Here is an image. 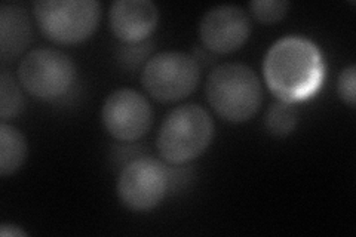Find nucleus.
<instances>
[{
	"mask_svg": "<svg viewBox=\"0 0 356 237\" xmlns=\"http://www.w3.org/2000/svg\"><path fill=\"white\" fill-rule=\"evenodd\" d=\"M263 74L277 99L296 103L319 89L324 77V60L314 42L302 36H286L267 51Z\"/></svg>",
	"mask_w": 356,
	"mask_h": 237,
	"instance_id": "obj_1",
	"label": "nucleus"
},
{
	"mask_svg": "<svg viewBox=\"0 0 356 237\" xmlns=\"http://www.w3.org/2000/svg\"><path fill=\"white\" fill-rule=\"evenodd\" d=\"M205 94L217 115L233 123L250 120L263 101L259 76L241 63L217 65L207 79Z\"/></svg>",
	"mask_w": 356,
	"mask_h": 237,
	"instance_id": "obj_2",
	"label": "nucleus"
},
{
	"mask_svg": "<svg viewBox=\"0 0 356 237\" xmlns=\"http://www.w3.org/2000/svg\"><path fill=\"white\" fill-rule=\"evenodd\" d=\"M213 135L214 122L209 113L197 104H184L165 116L156 144L162 159L178 166L202 154Z\"/></svg>",
	"mask_w": 356,
	"mask_h": 237,
	"instance_id": "obj_3",
	"label": "nucleus"
},
{
	"mask_svg": "<svg viewBox=\"0 0 356 237\" xmlns=\"http://www.w3.org/2000/svg\"><path fill=\"white\" fill-rule=\"evenodd\" d=\"M36 22L48 39L73 44L86 40L102 18L97 0H39L33 5Z\"/></svg>",
	"mask_w": 356,
	"mask_h": 237,
	"instance_id": "obj_4",
	"label": "nucleus"
},
{
	"mask_svg": "<svg viewBox=\"0 0 356 237\" xmlns=\"http://www.w3.org/2000/svg\"><path fill=\"white\" fill-rule=\"evenodd\" d=\"M18 82L39 99H58L76 81V65L69 55L52 48H36L24 55L18 65Z\"/></svg>",
	"mask_w": 356,
	"mask_h": 237,
	"instance_id": "obj_5",
	"label": "nucleus"
},
{
	"mask_svg": "<svg viewBox=\"0 0 356 237\" xmlns=\"http://www.w3.org/2000/svg\"><path fill=\"white\" fill-rule=\"evenodd\" d=\"M199 79L200 67L195 56L178 51L153 55L141 73L144 89L161 103H175L188 97Z\"/></svg>",
	"mask_w": 356,
	"mask_h": 237,
	"instance_id": "obj_6",
	"label": "nucleus"
},
{
	"mask_svg": "<svg viewBox=\"0 0 356 237\" xmlns=\"http://www.w3.org/2000/svg\"><path fill=\"white\" fill-rule=\"evenodd\" d=\"M170 187V169L149 156L129 161L122 167L116 184L122 205L136 212H146L158 206Z\"/></svg>",
	"mask_w": 356,
	"mask_h": 237,
	"instance_id": "obj_7",
	"label": "nucleus"
},
{
	"mask_svg": "<svg viewBox=\"0 0 356 237\" xmlns=\"http://www.w3.org/2000/svg\"><path fill=\"white\" fill-rule=\"evenodd\" d=\"M106 131L118 141L132 142L146 135L152 126V107L136 89L120 88L111 92L102 110Z\"/></svg>",
	"mask_w": 356,
	"mask_h": 237,
	"instance_id": "obj_8",
	"label": "nucleus"
},
{
	"mask_svg": "<svg viewBox=\"0 0 356 237\" xmlns=\"http://www.w3.org/2000/svg\"><path fill=\"white\" fill-rule=\"evenodd\" d=\"M251 21L236 5H218L208 9L199 22V39L214 54H229L248 40Z\"/></svg>",
	"mask_w": 356,
	"mask_h": 237,
	"instance_id": "obj_9",
	"label": "nucleus"
},
{
	"mask_svg": "<svg viewBox=\"0 0 356 237\" xmlns=\"http://www.w3.org/2000/svg\"><path fill=\"white\" fill-rule=\"evenodd\" d=\"M158 21L159 9L150 0H116L110 6V28L125 43L146 40L158 26Z\"/></svg>",
	"mask_w": 356,
	"mask_h": 237,
	"instance_id": "obj_10",
	"label": "nucleus"
},
{
	"mask_svg": "<svg viewBox=\"0 0 356 237\" xmlns=\"http://www.w3.org/2000/svg\"><path fill=\"white\" fill-rule=\"evenodd\" d=\"M31 40L27 13L18 5L0 6V56L13 60L26 51Z\"/></svg>",
	"mask_w": 356,
	"mask_h": 237,
	"instance_id": "obj_11",
	"label": "nucleus"
},
{
	"mask_svg": "<svg viewBox=\"0 0 356 237\" xmlns=\"http://www.w3.org/2000/svg\"><path fill=\"white\" fill-rule=\"evenodd\" d=\"M27 140L13 125L2 122L0 125V175L8 177L17 172L26 162Z\"/></svg>",
	"mask_w": 356,
	"mask_h": 237,
	"instance_id": "obj_12",
	"label": "nucleus"
},
{
	"mask_svg": "<svg viewBox=\"0 0 356 237\" xmlns=\"http://www.w3.org/2000/svg\"><path fill=\"white\" fill-rule=\"evenodd\" d=\"M298 110L294 107V103L277 99L266 111L264 126L269 133L275 137H286L297 126Z\"/></svg>",
	"mask_w": 356,
	"mask_h": 237,
	"instance_id": "obj_13",
	"label": "nucleus"
},
{
	"mask_svg": "<svg viewBox=\"0 0 356 237\" xmlns=\"http://www.w3.org/2000/svg\"><path fill=\"white\" fill-rule=\"evenodd\" d=\"M26 99L21 89L14 79L8 72L0 74V116L6 122L10 117H17L24 110Z\"/></svg>",
	"mask_w": 356,
	"mask_h": 237,
	"instance_id": "obj_14",
	"label": "nucleus"
},
{
	"mask_svg": "<svg viewBox=\"0 0 356 237\" xmlns=\"http://www.w3.org/2000/svg\"><path fill=\"white\" fill-rule=\"evenodd\" d=\"M250 9L259 21L273 24L286 15L289 2H285V0H254L250 3Z\"/></svg>",
	"mask_w": 356,
	"mask_h": 237,
	"instance_id": "obj_15",
	"label": "nucleus"
},
{
	"mask_svg": "<svg viewBox=\"0 0 356 237\" xmlns=\"http://www.w3.org/2000/svg\"><path fill=\"white\" fill-rule=\"evenodd\" d=\"M355 85H356V67L352 64L346 69H343L337 79V92L341 98L343 103H346L349 107L355 106L356 92H355Z\"/></svg>",
	"mask_w": 356,
	"mask_h": 237,
	"instance_id": "obj_16",
	"label": "nucleus"
},
{
	"mask_svg": "<svg viewBox=\"0 0 356 237\" xmlns=\"http://www.w3.org/2000/svg\"><path fill=\"white\" fill-rule=\"evenodd\" d=\"M152 43L149 42H140V43H127L125 47H120L119 49V60L120 63L136 69V67L141 63V60L146 58L149 55Z\"/></svg>",
	"mask_w": 356,
	"mask_h": 237,
	"instance_id": "obj_17",
	"label": "nucleus"
},
{
	"mask_svg": "<svg viewBox=\"0 0 356 237\" xmlns=\"http://www.w3.org/2000/svg\"><path fill=\"white\" fill-rule=\"evenodd\" d=\"M0 234H2L3 237H10V236H27V233H26L24 230L18 229L17 225H10V224H6V222L2 224V229H0Z\"/></svg>",
	"mask_w": 356,
	"mask_h": 237,
	"instance_id": "obj_18",
	"label": "nucleus"
}]
</instances>
